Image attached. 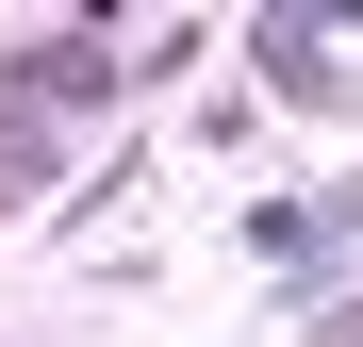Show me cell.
<instances>
[{"label":"cell","instance_id":"2","mask_svg":"<svg viewBox=\"0 0 363 347\" xmlns=\"http://www.w3.org/2000/svg\"><path fill=\"white\" fill-rule=\"evenodd\" d=\"M0 83H17V99H50V116H83V99H116V83H133V67H116V33H33Z\"/></svg>","mask_w":363,"mask_h":347},{"label":"cell","instance_id":"4","mask_svg":"<svg viewBox=\"0 0 363 347\" xmlns=\"http://www.w3.org/2000/svg\"><path fill=\"white\" fill-rule=\"evenodd\" d=\"M314 347H363V298H314Z\"/></svg>","mask_w":363,"mask_h":347},{"label":"cell","instance_id":"1","mask_svg":"<svg viewBox=\"0 0 363 347\" xmlns=\"http://www.w3.org/2000/svg\"><path fill=\"white\" fill-rule=\"evenodd\" d=\"M248 67H264L297 116H347V33H330V17H248Z\"/></svg>","mask_w":363,"mask_h":347},{"label":"cell","instance_id":"3","mask_svg":"<svg viewBox=\"0 0 363 347\" xmlns=\"http://www.w3.org/2000/svg\"><path fill=\"white\" fill-rule=\"evenodd\" d=\"M50 182H67V116L0 83V199H50Z\"/></svg>","mask_w":363,"mask_h":347}]
</instances>
